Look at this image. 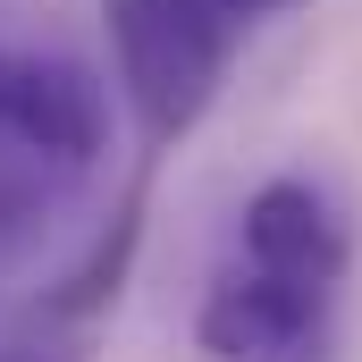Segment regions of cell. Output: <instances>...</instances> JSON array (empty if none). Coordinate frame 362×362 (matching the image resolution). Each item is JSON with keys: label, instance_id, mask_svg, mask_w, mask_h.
<instances>
[{"label": "cell", "instance_id": "obj_1", "mask_svg": "<svg viewBox=\"0 0 362 362\" xmlns=\"http://www.w3.org/2000/svg\"><path fill=\"white\" fill-rule=\"evenodd\" d=\"M101 34H110L118 101L135 110L144 144H177L219 101L228 51H236V25L211 0H101Z\"/></svg>", "mask_w": 362, "mask_h": 362}, {"label": "cell", "instance_id": "obj_2", "mask_svg": "<svg viewBox=\"0 0 362 362\" xmlns=\"http://www.w3.org/2000/svg\"><path fill=\"white\" fill-rule=\"evenodd\" d=\"M337 278L278 270L253 253H228L211 295H202V354L211 362H320L329 354V320H337Z\"/></svg>", "mask_w": 362, "mask_h": 362}, {"label": "cell", "instance_id": "obj_3", "mask_svg": "<svg viewBox=\"0 0 362 362\" xmlns=\"http://www.w3.org/2000/svg\"><path fill=\"white\" fill-rule=\"evenodd\" d=\"M110 152V93L85 59L0 42V160L34 177H85Z\"/></svg>", "mask_w": 362, "mask_h": 362}, {"label": "cell", "instance_id": "obj_4", "mask_svg": "<svg viewBox=\"0 0 362 362\" xmlns=\"http://www.w3.org/2000/svg\"><path fill=\"white\" fill-rule=\"evenodd\" d=\"M211 8H219V17H228L236 34H245V25H262V17H278V8H295V0H211Z\"/></svg>", "mask_w": 362, "mask_h": 362}]
</instances>
